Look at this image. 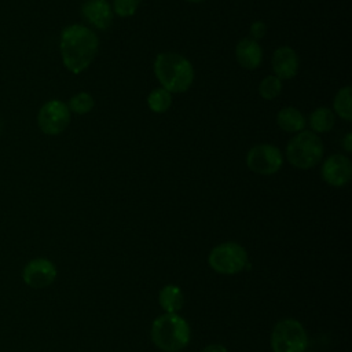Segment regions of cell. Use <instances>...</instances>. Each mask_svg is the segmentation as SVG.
I'll list each match as a JSON object with an SVG mask.
<instances>
[{
  "instance_id": "cell-1",
  "label": "cell",
  "mask_w": 352,
  "mask_h": 352,
  "mask_svg": "<svg viewBox=\"0 0 352 352\" xmlns=\"http://www.w3.org/2000/svg\"><path fill=\"white\" fill-rule=\"evenodd\" d=\"M99 50L96 33L81 23H72L62 29L59 52L63 66L73 74H80L94 62Z\"/></svg>"
},
{
  "instance_id": "cell-2",
  "label": "cell",
  "mask_w": 352,
  "mask_h": 352,
  "mask_svg": "<svg viewBox=\"0 0 352 352\" xmlns=\"http://www.w3.org/2000/svg\"><path fill=\"white\" fill-rule=\"evenodd\" d=\"M154 74L170 94H183L194 82L195 72L192 63L176 52H161L154 59Z\"/></svg>"
},
{
  "instance_id": "cell-3",
  "label": "cell",
  "mask_w": 352,
  "mask_h": 352,
  "mask_svg": "<svg viewBox=\"0 0 352 352\" xmlns=\"http://www.w3.org/2000/svg\"><path fill=\"white\" fill-rule=\"evenodd\" d=\"M151 341L165 352H177L190 342L191 331L186 319L177 314H162L154 319L150 330Z\"/></svg>"
},
{
  "instance_id": "cell-4",
  "label": "cell",
  "mask_w": 352,
  "mask_h": 352,
  "mask_svg": "<svg viewBox=\"0 0 352 352\" xmlns=\"http://www.w3.org/2000/svg\"><path fill=\"white\" fill-rule=\"evenodd\" d=\"M323 142L312 131L296 133L286 144V160L297 169L315 168L323 158Z\"/></svg>"
},
{
  "instance_id": "cell-5",
  "label": "cell",
  "mask_w": 352,
  "mask_h": 352,
  "mask_svg": "<svg viewBox=\"0 0 352 352\" xmlns=\"http://www.w3.org/2000/svg\"><path fill=\"white\" fill-rule=\"evenodd\" d=\"M270 342L272 352H305L308 336L298 320L287 318L274 326Z\"/></svg>"
},
{
  "instance_id": "cell-6",
  "label": "cell",
  "mask_w": 352,
  "mask_h": 352,
  "mask_svg": "<svg viewBox=\"0 0 352 352\" xmlns=\"http://www.w3.org/2000/svg\"><path fill=\"white\" fill-rule=\"evenodd\" d=\"M246 249L236 242H223L214 246L209 256V267L223 275H234L243 271L248 265Z\"/></svg>"
},
{
  "instance_id": "cell-7",
  "label": "cell",
  "mask_w": 352,
  "mask_h": 352,
  "mask_svg": "<svg viewBox=\"0 0 352 352\" xmlns=\"http://www.w3.org/2000/svg\"><path fill=\"white\" fill-rule=\"evenodd\" d=\"M70 120L72 113L67 104L59 99H50L44 102L37 111V126L48 136H56L65 132Z\"/></svg>"
},
{
  "instance_id": "cell-8",
  "label": "cell",
  "mask_w": 352,
  "mask_h": 352,
  "mask_svg": "<svg viewBox=\"0 0 352 352\" xmlns=\"http://www.w3.org/2000/svg\"><path fill=\"white\" fill-rule=\"evenodd\" d=\"M283 165L282 151L270 143H260L249 148L246 154V166L257 175L270 176L276 173Z\"/></svg>"
},
{
  "instance_id": "cell-9",
  "label": "cell",
  "mask_w": 352,
  "mask_h": 352,
  "mask_svg": "<svg viewBox=\"0 0 352 352\" xmlns=\"http://www.w3.org/2000/svg\"><path fill=\"white\" fill-rule=\"evenodd\" d=\"M320 175L329 186L344 187L352 177L351 160L344 154H331L323 161Z\"/></svg>"
},
{
  "instance_id": "cell-10",
  "label": "cell",
  "mask_w": 352,
  "mask_h": 352,
  "mask_svg": "<svg viewBox=\"0 0 352 352\" xmlns=\"http://www.w3.org/2000/svg\"><path fill=\"white\" fill-rule=\"evenodd\" d=\"M23 282L33 289H44L52 285L56 278V267L44 257L30 260L22 271Z\"/></svg>"
},
{
  "instance_id": "cell-11",
  "label": "cell",
  "mask_w": 352,
  "mask_h": 352,
  "mask_svg": "<svg viewBox=\"0 0 352 352\" xmlns=\"http://www.w3.org/2000/svg\"><path fill=\"white\" fill-rule=\"evenodd\" d=\"M82 19L98 30H107L114 19V12L107 0H87L80 8Z\"/></svg>"
},
{
  "instance_id": "cell-12",
  "label": "cell",
  "mask_w": 352,
  "mask_h": 352,
  "mask_svg": "<svg viewBox=\"0 0 352 352\" xmlns=\"http://www.w3.org/2000/svg\"><path fill=\"white\" fill-rule=\"evenodd\" d=\"M271 66L274 76H276L279 80H290L298 73V55L292 47L282 45L272 54Z\"/></svg>"
},
{
  "instance_id": "cell-13",
  "label": "cell",
  "mask_w": 352,
  "mask_h": 352,
  "mask_svg": "<svg viewBox=\"0 0 352 352\" xmlns=\"http://www.w3.org/2000/svg\"><path fill=\"white\" fill-rule=\"evenodd\" d=\"M235 58L239 66L246 70H254L261 65L263 60V50L258 41L243 37L235 45Z\"/></svg>"
},
{
  "instance_id": "cell-14",
  "label": "cell",
  "mask_w": 352,
  "mask_h": 352,
  "mask_svg": "<svg viewBox=\"0 0 352 352\" xmlns=\"http://www.w3.org/2000/svg\"><path fill=\"white\" fill-rule=\"evenodd\" d=\"M276 124L283 132L298 133L305 129L307 118L298 109L293 106H286L278 111Z\"/></svg>"
},
{
  "instance_id": "cell-15",
  "label": "cell",
  "mask_w": 352,
  "mask_h": 352,
  "mask_svg": "<svg viewBox=\"0 0 352 352\" xmlns=\"http://www.w3.org/2000/svg\"><path fill=\"white\" fill-rule=\"evenodd\" d=\"M158 302L166 314H177L184 304L182 289L172 283L165 285L158 293Z\"/></svg>"
},
{
  "instance_id": "cell-16",
  "label": "cell",
  "mask_w": 352,
  "mask_h": 352,
  "mask_svg": "<svg viewBox=\"0 0 352 352\" xmlns=\"http://www.w3.org/2000/svg\"><path fill=\"white\" fill-rule=\"evenodd\" d=\"M308 124L314 133H326L331 131L336 124L334 111L326 106H320L309 114Z\"/></svg>"
},
{
  "instance_id": "cell-17",
  "label": "cell",
  "mask_w": 352,
  "mask_h": 352,
  "mask_svg": "<svg viewBox=\"0 0 352 352\" xmlns=\"http://www.w3.org/2000/svg\"><path fill=\"white\" fill-rule=\"evenodd\" d=\"M333 109L342 120L352 121V88L349 85L338 89L333 99Z\"/></svg>"
},
{
  "instance_id": "cell-18",
  "label": "cell",
  "mask_w": 352,
  "mask_h": 352,
  "mask_svg": "<svg viewBox=\"0 0 352 352\" xmlns=\"http://www.w3.org/2000/svg\"><path fill=\"white\" fill-rule=\"evenodd\" d=\"M173 98L172 94L168 92L165 88L160 87V88H154L148 96H147V106L153 113L161 114L169 110V107L172 106Z\"/></svg>"
},
{
  "instance_id": "cell-19",
  "label": "cell",
  "mask_w": 352,
  "mask_h": 352,
  "mask_svg": "<svg viewBox=\"0 0 352 352\" xmlns=\"http://www.w3.org/2000/svg\"><path fill=\"white\" fill-rule=\"evenodd\" d=\"M70 113H74V114H78V116H84L87 113H89L94 106H95V99L91 94L85 92V91H81V92H77L74 94L69 102L66 103Z\"/></svg>"
},
{
  "instance_id": "cell-20",
  "label": "cell",
  "mask_w": 352,
  "mask_h": 352,
  "mask_svg": "<svg viewBox=\"0 0 352 352\" xmlns=\"http://www.w3.org/2000/svg\"><path fill=\"white\" fill-rule=\"evenodd\" d=\"M282 89H283L282 80H279L274 74L264 77L258 85V94L265 100H272V99L278 98L280 95Z\"/></svg>"
},
{
  "instance_id": "cell-21",
  "label": "cell",
  "mask_w": 352,
  "mask_h": 352,
  "mask_svg": "<svg viewBox=\"0 0 352 352\" xmlns=\"http://www.w3.org/2000/svg\"><path fill=\"white\" fill-rule=\"evenodd\" d=\"M142 0H113V12L120 18H129L136 14Z\"/></svg>"
},
{
  "instance_id": "cell-22",
  "label": "cell",
  "mask_w": 352,
  "mask_h": 352,
  "mask_svg": "<svg viewBox=\"0 0 352 352\" xmlns=\"http://www.w3.org/2000/svg\"><path fill=\"white\" fill-rule=\"evenodd\" d=\"M267 33V25L263 21H254L252 22L250 28H249V37L258 41L261 40Z\"/></svg>"
},
{
  "instance_id": "cell-23",
  "label": "cell",
  "mask_w": 352,
  "mask_h": 352,
  "mask_svg": "<svg viewBox=\"0 0 352 352\" xmlns=\"http://www.w3.org/2000/svg\"><path fill=\"white\" fill-rule=\"evenodd\" d=\"M201 352H228L227 348L221 344H209Z\"/></svg>"
},
{
  "instance_id": "cell-24",
  "label": "cell",
  "mask_w": 352,
  "mask_h": 352,
  "mask_svg": "<svg viewBox=\"0 0 352 352\" xmlns=\"http://www.w3.org/2000/svg\"><path fill=\"white\" fill-rule=\"evenodd\" d=\"M341 144H342V147H344V150H345L346 153H351V151H352V133H351V132H346V133H345V136L342 138Z\"/></svg>"
},
{
  "instance_id": "cell-25",
  "label": "cell",
  "mask_w": 352,
  "mask_h": 352,
  "mask_svg": "<svg viewBox=\"0 0 352 352\" xmlns=\"http://www.w3.org/2000/svg\"><path fill=\"white\" fill-rule=\"evenodd\" d=\"M188 3H201V1H205V0H186Z\"/></svg>"
},
{
  "instance_id": "cell-26",
  "label": "cell",
  "mask_w": 352,
  "mask_h": 352,
  "mask_svg": "<svg viewBox=\"0 0 352 352\" xmlns=\"http://www.w3.org/2000/svg\"><path fill=\"white\" fill-rule=\"evenodd\" d=\"M1 132H3V121L0 118V136H1Z\"/></svg>"
},
{
  "instance_id": "cell-27",
  "label": "cell",
  "mask_w": 352,
  "mask_h": 352,
  "mask_svg": "<svg viewBox=\"0 0 352 352\" xmlns=\"http://www.w3.org/2000/svg\"><path fill=\"white\" fill-rule=\"evenodd\" d=\"M305 352H307V351H305ZM308 352H311V351H308Z\"/></svg>"
}]
</instances>
